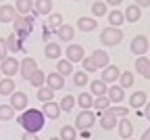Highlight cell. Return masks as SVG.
Segmentation results:
<instances>
[{"instance_id":"2","label":"cell","mask_w":150,"mask_h":140,"mask_svg":"<svg viewBox=\"0 0 150 140\" xmlns=\"http://www.w3.org/2000/svg\"><path fill=\"white\" fill-rule=\"evenodd\" d=\"M125 36H123V29L121 27H104L102 31H100V42L104 44V46H117L121 40H123Z\"/></svg>"},{"instance_id":"3","label":"cell","mask_w":150,"mask_h":140,"mask_svg":"<svg viewBox=\"0 0 150 140\" xmlns=\"http://www.w3.org/2000/svg\"><path fill=\"white\" fill-rule=\"evenodd\" d=\"M129 50L134 52L136 56H144L148 50H150V40L146 38V36H136L134 40H131V46H129Z\"/></svg>"},{"instance_id":"11","label":"cell","mask_w":150,"mask_h":140,"mask_svg":"<svg viewBox=\"0 0 150 140\" xmlns=\"http://www.w3.org/2000/svg\"><path fill=\"white\" fill-rule=\"evenodd\" d=\"M117 132H119V136L123 140H127V138L134 136V124H131L127 117H121L119 121H117Z\"/></svg>"},{"instance_id":"7","label":"cell","mask_w":150,"mask_h":140,"mask_svg":"<svg viewBox=\"0 0 150 140\" xmlns=\"http://www.w3.org/2000/svg\"><path fill=\"white\" fill-rule=\"evenodd\" d=\"M19 67H21V63H19L15 56H8L0 63V71H2L4 77H13L15 73H19Z\"/></svg>"},{"instance_id":"5","label":"cell","mask_w":150,"mask_h":140,"mask_svg":"<svg viewBox=\"0 0 150 140\" xmlns=\"http://www.w3.org/2000/svg\"><path fill=\"white\" fill-rule=\"evenodd\" d=\"M94 124H96V115L92 111H81L77 117H75V128L77 130H90Z\"/></svg>"},{"instance_id":"29","label":"cell","mask_w":150,"mask_h":140,"mask_svg":"<svg viewBox=\"0 0 150 140\" xmlns=\"http://www.w3.org/2000/svg\"><path fill=\"white\" fill-rule=\"evenodd\" d=\"M108 23H110V27H121V25L125 23V15H123V11L112 9V11L108 13Z\"/></svg>"},{"instance_id":"15","label":"cell","mask_w":150,"mask_h":140,"mask_svg":"<svg viewBox=\"0 0 150 140\" xmlns=\"http://www.w3.org/2000/svg\"><path fill=\"white\" fill-rule=\"evenodd\" d=\"M106 96L110 98V103H112V105H119V103H123V98H125V90H123L119 84H110Z\"/></svg>"},{"instance_id":"6","label":"cell","mask_w":150,"mask_h":140,"mask_svg":"<svg viewBox=\"0 0 150 140\" xmlns=\"http://www.w3.org/2000/svg\"><path fill=\"white\" fill-rule=\"evenodd\" d=\"M15 111H25L27 107H29V98H27V94L25 92H21V90H15L13 94H11V103H8Z\"/></svg>"},{"instance_id":"35","label":"cell","mask_w":150,"mask_h":140,"mask_svg":"<svg viewBox=\"0 0 150 140\" xmlns=\"http://www.w3.org/2000/svg\"><path fill=\"white\" fill-rule=\"evenodd\" d=\"M92 15H94V19H98V17H104V15H108L106 2H102V0H96V2L92 4Z\"/></svg>"},{"instance_id":"47","label":"cell","mask_w":150,"mask_h":140,"mask_svg":"<svg viewBox=\"0 0 150 140\" xmlns=\"http://www.w3.org/2000/svg\"><path fill=\"white\" fill-rule=\"evenodd\" d=\"M104 2H106V6H119L123 0H104Z\"/></svg>"},{"instance_id":"9","label":"cell","mask_w":150,"mask_h":140,"mask_svg":"<svg viewBox=\"0 0 150 140\" xmlns=\"http://www.w3.org/2000/svg\"><path fill=\"white\" fill-rule=\"evenodd\" d=\"M35 71H38V63H35V59L25 56L23 61H21V67H19V73H21V77H23V79H29Z\"/></svg>"},{"instance_id":"4","label":"cell","mask_w":150,"mask_h":140,"mask_svg":"<svg viewBox=\"0 0 150 140\" xmlns=\"http://www.w3.org/2000/svg\"><path fill=\"white\" fill-rule=\"evenodd\" d=\"M83 56H86V50H83L81 44H69L65 48V59L71 61V63H81Z\"/></svg>"},{"instance_id":"12","label":"cell","mask_w":150,"mask_h":140,"mask_svg":"<svg viewBox=\"0 0 150 140\" xmlns=\"http://www.w3.org/2000/svg\"><path fill=\"white\" fill-rule=\"evenodd\" d=\"M33 13L38 17L52 15V0H33Z\"/></svg>"},{"instance_id":"52","label":"cell","mask_w":150,"mask_h":140,"mask_svg":"<svg viewBox=\"0 0 150 140\" xmlns=\"http://www.w3.org/2000/svg\"><path fill=\"white\" fill-rule=\"evenodd\" d=\"M73 2H77V0H73Z\"/></svg>"},{"instance_id":"1","label":"cell","mask_w":150,"mask_h":140,"mask_svg":"<svg viewBox=\"0 0 150 140\" xmlns=\"http://www.w3.org/2000/svg\"><path fill=\"white\" fill-rule=\"evenodd\" d=\"M17 124L21 126L25 132H33V134H38L40 130H44L46 115H44L40 109H25L21 115L17 117Z\"/></svg>"},{"instance_id":"39","label":"cell","mask_w":150,"mask_h":140,"mask_svg":"<svg viewBox=\"0 0 150 140\" xmlns=\"http://www.w3.org/2000/svg\"><path fill=\"white\" fill-rule=\"evenodd\" d=\"M110 98L108 96H96L94 98V109L96 111H106V109H110Z\"/></svg>"},{"instance_id":"45","label":"cell","mask_w":150,"mask_h":140,"mask_svg":"<svg viewBox=\"0 0 150 140\" xmlns=\"http://www.w3.org/2000/svg\"><path fill=\"white\" fill-rule=\"evenodd\" d=\"M134 2H136L140 9H148V6H150V0H134Z\"/></svg>"},{"instance_id":"50","label":"cell","mask_w":150,"mask_h":140,"mask_svg":"<svg viewBox=\"0 0 150 140\" xmlns=\"http://www.w3.org/2000/svg\"><path fill=\"white\" fill-rule=\"evenodd\" d=\"M0 79H2V71H0Z\"/></svg>"},{"instance_id":"30","label":"cell","mask_w":150,"mask_h":140,"mask_svg":"<svg viewBox=\"0 0 150 140\" xmlns=\"http://www.w3.org/2000/svg\"><path fill=\"white\" fill-rule=\"evenodd\" d=\"M56 73H61L63 77L65 75H73L75 73L73 71V63L67 61V59H59V61H56Z\"/></svg>"},{"instance_id":"17","label":"cell","mask_w":150,"mask_h":140,"mask_svg":"<svg viewBox=\"0 0 150 140\" xmlns=\"http://www.w3.org/2000/svg\"><path fill=\"white\" fill-rule=\"evenodd\" d=\"M42 113H44L48 119H59V117H61V113H63V109H61V105H59V103L50 101V103H44Z\"/></svg>"},{"instance_id":"37","label":"cell","mask_w":150,"mask_h":140,"mask_svg":"<svg viewBox=\"0 0 150 140\" xmlns=\"http://www.w3.org/2000/svg\"><path fill=\"white\" fill-rule=\"evenodd\" d=\"M59 105H61L63 113H71V111H73V107L77 105V101H75V96H71V94H65V96H63V101H61Z\"/></svg>"},{"instance_id":"14","label":"cell","mask_w":150,"mask_h":140,"mask_svg":"<svg viewBox=\"0 0 150 140\" xmlns=\"http://www.w3.org/2000/svg\"><path fill=\"white\" fill-rule=\"evenodd\" d=\"M46 86H48L50 90H54V92H56V90H63V88H65V77H63L61 73H56V71H54V73H48V75H46Z\"/></svg>"},{"instance_id":"13","label":"cell","mask_w":150,"mask_h":140,"mask_svg":"<svg viewBox=\"0 0 150 140\" xmlns=\"http://www.w3.org/2000/svg\"><path fill=\"white\" fill-rule=\"evenodd\" d=\"M146 103H148V96H146L144 90H136L129 96V109H140L142 111V107H146Z\"/></svg>"},{"instance_id":"40","label":"cell","mask_w":150,"mask_h":140,"mask_svg":"<svg viewBox=\"0 0 150 140\" xmlns=\"http://www.w3.org/2000/svg\"><path fill=\"white\" fill-rule=\"evenodd\" d=\"M15 117V109L11 105H0V121H11Z\"/></svg>"},{"instance_id":"46","label":"cell","mask_w":150,"mask_h":140,"mask_svg":"<svg viewBox=\"0 0 150 140\" xmlns=\"http://www.w3.org/2000/svg\"><path fill=\"white\" fill-rule=\"evenodd\" d=\"M140 115H144V117H146V119H148V121H150V101H148V103H146V107H144V113H142V111H140Z\"/></svg>"},{"instance_id":"41","label":"cell","mask_w":150,"mask_h":140,"mask_svg":"<svg viewBox=\"0 0 150 140\" xmlns=\"http://www.w3.org/2000/svg\"><path fill=\"white\" fill-rule=\"evenodd\" d=\"M81 65H83V71H86V73H96V71H98V67H96V63H94L92 56H83Z\"/></svg>"},{"instance_id":"19","label":"cell","mask_w":150,"mask_h":140,"mask_svg":"<svg viewBox=\"0 0 150 140\" xmlns=\"http://www.w3.org/2000/svg\"><path fill=\"white\" fill-rule=\"evenodd\" d=\"M75 101H77V107H81V111H90V109L94 107V96H92L88 90H81Z\"/></svg>"},{"instance_id":"18","label":"cell","mask_w":150,"mask_h":140,"mask_svg":"<svg viewBox=\"0 0 150 140\" xmlns=\"http://www.w3.org/2000/svg\"><path fill=\"white\" fill-rule=\"evenodd\" d=\"M96 27H98V21L94 17H79L77 19V29L83 31V34H90V31H94Z\"/></svg>"},{"instance_id":"8","label":"cell","mask_w":150,"mask_h":140,"mask_svg":"<svg viewBox=\"0 0 150 140\" xmlns=\"http://www.w3.org/2000/svg\"><path fill=\"white\" fill-rule=\"evenodd\" d=\"M117 121H119V119H117V115L115 113H112L110 109H106V111H100V128L102 130H115L117 128Z\"/></svg>"},{"instance_id":"36","label":"cell","mask_w":150,"mask_h":140,"mask_svg":"<svg viewBox=\"0 0 150 140\" xmlns=\"http://www.w3.org/2000/svg\"><path fill=\"white\" fill-rule=\"evenodd\" d=\"M46 25L56 34V29L63 25V15H61V13H52V15H48V23H46Z\"/></svg>"},{"instance_id":"53","label":"cell","mask_w":150,"mask_h":140,"mask_svg":"<svg viewBox=\"0 0 150 140\" xmlns=\"http://www.w3.org/2000/svg\"><path fill=\"white\" fill-rule=\"evenodd\" d=\"M127 140H131V138H127Z\"/></svg>"},{"instance_id":"43","label":"cell","mask_w":150,"mask_h":140,"mask_svg":"<svg viewBox=\"0 0 150 140\" xmlns=\"http://www.w3.org/2000/svg\"><path fill=\"white\" fill-rule=\"evenodd\" d=\"M110 111L117 117H127L129 115V107H110Z\"/></svg>"},{"instance_id":"20","label":"cell","mask_w":150,"mask_h":140,"mask_svg":"<svg viewBox=\"0 0 150 140\" xmlns=\"http://www.w3.org/2000/svg\"><path fill=\"white\" fill-rule=\"evenodd\" d=\"M136 73H140L144 79H150V59H146V56L136 59Z\"/></svg>"},{"instance_id":"22","label":"cell","mask_w":150,"mask_h":140,"mask_svg":"<svg viewBox=\"0 0 150 140\" xmlns=\"http://www.w3.org/2000/svg\"><path fill=\"white\" fill-rule=\"evenodd\" d=\"M92 59H94V63H96L98 69H104V67L110 65V56H108L106 50H94L92 52Z\"/></svg>"},{"instance_id":"49","label":"cell","mask_w":150,"mask_h":140,"mask_svg":"<svg viewBox=\"0 0 150 140\" xmlns=\"http://www.w3.org/2000/svg\"><path fill=\"white\" fill-rule=\"evenodd\" d=\"M48 140H61V138H59V136H52V138H48Z\"/></svg>"},{"instance_id":"21","label":"cell","mask_w":150,"mask_h":140,"mask_svg":"<svg viewBox=\"0 0 150 140\" xmlns=\"http://www.w3.org/2000/svg\"><path fill=\"white\" fill-rule=\"evenodd\" d=\"M125 21L127 23H138L140 19H142V9L138 4H131V6H125Z\"/></svg>"},{"instance_id":"23","label":"cell","mask_w":150,"mask_h":140,"mask_svg":"<svg viewBox=\"0 0 150 140\" xmlns=\"http://www.w3.org/2000/svg\"><path fill=\"white\" fill-rule=\"evenodd\" d=\"M44 54L48 59H52V61H59V59L63 56V48H61L59 42H48L46 48H44Z\"/></svg>"},{"instance_id":"16","label":"cell","mask_w":150,"mask_h":140,"mask_svg":"<svg viewBox=\"0 0 150 140\" xmlns=\"http://www.w3.org/2000/svg\"><path fill=\"white\" fill-rule=\"evenodd\" d=\"M15 17H17L15 4H2V6H0V23H11L13 25Z\"/></svg>"},{"instance_id":"32","label":"cell","mask_w":150,"mask_h":140,"mask_svg":"<svg viewBox=\"0 0 150 140\" xmlns=\"http://www.w3.org/2000/svg\"><path fill=\"white\" fill-rule=\"evenodd\" d=\"M88 84H90V77H88V73H86L83 69L73 73V86H75V88H86Z\"/></svg>"},{"instance_id":"42","label":"cell","mask_w":150,"mask_h":140,"mask_svg":"<svg viewBox=\"0 0 150 140\" xmlns=\"http://www.w3.org/2000/svg\"><path fill=\"white\" fill-rule=\"evenodd\" d=\"M8 59V46H6V38H0V61Z\"/></svg>"},{"instance_id":"26","label":"cell","mask_w":150,"mask_h":140,"mask_svg":"<svg viewBox=\"0 0 150 140\" xmlns=\"http://www.w3.org/2000/svg\"><path fill=\"white\" fill-rule=\"evenodd\" d=\"M17 90V84L13 77H2L0 79V96H11Z\"/></svg>"},{"instance_id":"24","label":"cell","mask_w":150,"mask_h":140,"mask_svg":"<svg viewBox=\"0 0 150 140\" xmlns=\"http://www.w3.org/2000/svg\"><path fill=\"white\" fill-rule=\"evenodd\" d=\"M56 36H59V40H63V42H71L75 38V27L69 25V23H63L59 29H56Z\"/></svg>"},{"instance_id":"48","label":"cell","mask_w":150,"mask_h":140,"mask_svg":"<svg viewBox=\"0 0 150 140\" xmlns=\"http://www.w3.org/2000/svg\"><path fill=\"white\" fill-rule=\"evenodd\" d=\"M140 140H150V128L146 130V132H142V138Z\"/></svg>"},{"instance_id":"10","label":"cell","mask_w":150,"mask_h":140,"mask_svg":"<svg viewBox=\"0 0 150 140\" xmlns=\"http://www.w3.org/2000/svg\"><path fill=\"white\" fill-rule=\"evenodd\" d=\"M119 75H121V69L117 65H108V67L102 69L100 79H102L104 84H115V82H119Z\"/></svg>"},{"instance_id":"28","label":"cell","mask_w":150,"mask_h":140,"mask_svg":"<svg viewBox=\"0 0 150 140\" xmlns=\"http://www.w3.org/2000/svg\"><path fill=\"white\" fill-rule=\"evenodd\" d=\"M6 46H8V52H13V54L23 52V42L19 40V36H17V34H11V36L6 38Z\"/></svg>"},{"instance_id":"34","label":"cell","mask_w":150,"mask_h":140,"mask_svg":"<svg viewBox=\"0 0 150 140\" xmlns=\"http://www.w3.org/2000/svg\"><path fill=\"white\" fill-rule=\"evenodd\" d=\"M134 82H136L134 73H129V71H121V75H119V86H121L123 90L131 88V86H134Z\"/></svg>"},{"instance_id":"51","label":"cell","mask_w":150,"mask_h":140,"mask_svg":"<svg viewBox=\"0 0 150 140\" xmlns=\"http://www.w3.org/2000/svg\"><path fill=\"white\" fill-rule=\"evenodd\" d=\"M0 2H6V0H0Z\"/></svg>"},{"instance_id":"44","label":"cell","mask_w":150,"mask_h":140,"mask_svg":"<svg viewBox=\"0 0 150 140\" xmlns=\"http://www.w3.org/2000/svg\"><path fill=\"white\" fill-rule=\"evenodd\" d=\"M21 140H40V138H38V134H33V132H25Z\"/></svg>"},{"instance_id":"33","label":"cell","mask_w":150,"mask_h":140,"mask_svg":"<svg viewBox=\"0 0 150 140\" xmlns=\"http://www.w3.org/2000/svg\"><path fill=\"white\" fill-rule=\"evenodd\" d=\"M59 138H61V140H77V128L65 124V126L61 128V136H59Z\"/></svg>"},{"instance_id":"38","label":"cell","mask_w":150,"mask_h":140,"mask_svg":"<svg viewBox=\"0 0 150 140\" xmlns=\"http://www.w3.org/2000/svg\"><path fill=\"white\" fill-rule=\"evenodd\" d=\"M27 82L33 86V88H42L44 84H46V75H44V71H40V69H38L29 79H27Z\"/></svg>"},{"instance_id":"27","label":"cell","mask_w":150,"mask_h":140,"mask_svg":"<svg viewBox=\"0 0 150 140\" xmlns=\"http://www.w3.org/2000/svg\"><path fill=\"white\" fill-rule=\"evenodd\" d=\"M15 11H17V15H23V17L31 15L33 13V0H17Z\"/></svg>"},{"instance_id":"31","label":"cell","mask_w":150,"mask_h":140,"mask_svg":"<svg viewBox=\"0 0 150 140\" xmlns=\"http://www.w3.org/2000/svg\"><path fill=\"white\" fill-rule=\"evenodd\" d=\"M54 90H50L48 86H42V88H38V92H35V96H38V101L40 103H50V101H54Z\"/></svg>"},{"instance_id":"25","label":"cell","mask_w":150,"mask_h":140,"mask_svg":"<svg viewBox=\"0 0 150 140\" xmlns=\"http://www.w3.org/2000/svg\"><path fill=\"white\" fill-rule=\"evenodd\" d=\"M90 94L94 96V98H96V96H106L108 94V84H104L102 82V79H94V82L90 84Z\"/></svg>"}]
</instances>
